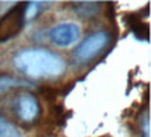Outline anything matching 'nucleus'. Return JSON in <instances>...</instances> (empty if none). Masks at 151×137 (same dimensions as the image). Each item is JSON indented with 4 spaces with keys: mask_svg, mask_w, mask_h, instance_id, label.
I'll list each match as a JSON object with an SVG mask.
<instances>
[{
    "mask_svg": "<svg viewBox=\"0 0 151 137\" xmlns=\"http://www.w3.org/2000/svg\"><path fill=\"white\" fill-rule=\"evenodd\" d=\"M17 70L31 78L60 76L66 69L65 60L48 49H22L14 56Z\"/></svg>",
    "mask_w": 151,
    "mask_h": 137,
    "instance_id": "obj_1",
    "label": "nucleus"
},
{
    "mask_svg": "<svg viewBox=\"0 0 151 137\" xmlns=\"http://www.w3.org/2000/svg\"><path fill=\"white\" fill-rule=\"evenodd\" d=\"M111 37L106 31H98L88 35L73 52V59L77 63H88L94 57H97L106 46H108Z\"/></svg>",
    "mask_w": 151,
    "mask_h": 137,
    "instance_id": "obj_2",
    "label": "nucleus"
},
{
    "mask_svg": "<svg viewBox=\"0 0 151 137\" xmlns=\"http://www.w3.org/2000/svg\"><path fill=\"white\" fill-rule=\"evenodd\" d=\"M24 6L25 3L14 6L0 18V42L9 41L21 31L24 24Z\"/></svg>",
    "mask_w": 151,
    "mask_h": 137,
    "instance_id": "obj_3",
    "label": "nucleus"
},
{
    "mask_svg": "<svg viewBox=\"0 0 151 137\" xmlns=\"http://www.w3.org/2000/svg\"><path fill=\"white\" fill-rule=\"evenodd\" d=\"M50 41L60 48H67L77 42L80 38V28L74 22H62L52 27L49 31Z\"/></svg>",
    "mask_w": 151,
    "mask_h": 137,
    "instance_id": "obj_4",
    "label": "nucleus"
},
{
    "mask_svg": "<svg viewBox=\"0 0 151 137\" xmlns=\"http://www.w3.org/2000/svg\"><path fill=\"white\" fill-rule=\"evenodd\" d=\"M17 115L22 122H34L39 115V104L35 95L32 94H21L17 98L16 104Z\"/></svg>",
    "mask_w": 151,
    "mask_h": 137,
    "instance_id": "obj_5",
    "label": "nucleus"
},
{
    "mask_svg": "<svg viewBox=\"0 0 151 137\" xmlns=\"http://www.w3.org/2000/svg\"><path fill=\"white\" fill-rule=\"evenodd\" d=\"M98 10H99V6H98V3H94V1H81V3L76 4V13L84 18L95 16Z\"/></svg>",
    "mask_w": 151,
    "mask_h": 137,
    "instance_id": "obj_6",
    "label": "nucleus"
},
{
    "mask_svg": "<svg viewBox=\"0 0 151 137\" xmlns=\"http://www.w3.org/2000/svg\"><path fill=\"white\" fill-rule=\"evenodd\" d=\"M22 85H29L27 81H22V80H18L16 77H10V76H0V93H4V91H9L11 88L16 87H22Z\"/></svg>",
    "mask_w": 151,
    "mask_h": 137,
    "instance_id": "obj_7",
    "label": "nucleus"
},
{
    "mask_svg": "<svg viewBox=\"0 0 151 137\" xmlns=\"http://www.w3.org/2000/svg\"><path fill=\"white\" fill-rule=\"evenodd\" d=\"M0 137H21L20 132L10 122H6L0 115Z\"/></svg>",
    "mask_w": 151,
    "mask_h": 137,
    "instance_id": "obj_8",
    "label": "nucleus"
},
{
    "mask_svg": "<svg viewBox=\"0 0 151 137\" xmlns=\"http://www.w3.org/2000/svg\"><path fill=\"white\" fill-rule=\"evenodd\" d=\"M38 10H39V3H37V1L25 3V6H24V21H28V20L34 18L37 16Z\"/></svg>",
    "mask_w": 151,
    "mask_h": 137,
    "instance_id": "obj_9",
    "label": "nucleus"
},
{
    "mask_svg": "<svg viewBox=\"0 0 151 137\" xmlns=\"http://www.w3.org/2000/svg\"><path fill=\"white\" fill-rule=\"evenodd\" d=\"M132 29H133V32L136 34V37L137 38H148V28H147V25H144V24H141V22H134L133 25H132Z\"/></svg>",
    "mask_w": 151,
    "mask_h": 137,
    "instance_id": "obj_10",
    "label": "nucleus"
},
{
    "mask_svg": "<svg viewBox=\"0 0 151 137\" xmlns=\"http://www.w3.org/2000/svg\"><path fill=\"white\" fill-rule=\"evenodd\" d=\"M146 132V137H150V119H146V125L143 123V133Z\"/></svg>",
    "mask_w": 151,
    "mask_h": 137,
    "instance_id": "obj_11",
    "label": "nucleus"
}]
</instances>
